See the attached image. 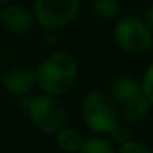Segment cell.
<instances>
[{
	"label": "cell",
	"instance_id": "12",
	"mask_svg": "<svg viewBox=\"0 0 153 153\" xmlns=\"http://www.w3.org/2000/svg\"><path fill=\"white\" fill-rule=\"evenodd\" d=\"M110 138L113 141L114 146H122L131 140H134V135H132V131H131V125L125 123V122H120L110 134Z\"/></svg>",
	"mask_w": 153,
	"mask_h": 153
},
{
	"label": "cell",
	"instance_id": "14",
	"mask_svg": "<svg viewBox=\"0 0 153 153\" xmlns=\"http://www.w3.org/2000/svg\"><path fill=\"white\" fill-rule=\"evenodd\" d=\"M117 153H153V149H150L147 144H144V143L134 138V140L119 146Z\"/></svg>",
	"mask_w": 153,
	"mask_h": 153
},
{
	"label": "cell",
	"instance_id": "7",
	"mask_svg": "<svg viewBox=\"0 0 153 153\" xmlns=\"http://www.w3.org/2000/svg\"><path fill=\"white\" fill-rule=\"evenodd\" d=\"M0 26L8 33L23 36L33 32L36 21L33 12L18 3H9L0 8Z\"/></svg>",
	"mask_w": 153,
	"mask_h": 153
},
{
	"label": "cell",
	"instance_id": "2",
	"mask_svg": "<svg viewBox=\"0 0 153 153\" xmlns=\"http://www.w3.org/2000/svg\"><path fill=\"white\" fill-rule=\"evenodd\" d=\"M81 117L89 131L96 135H110L122 122L120 110L111 93L105 90H90L81 101Z\"/></svg>",
	"mask_w": 153,
	"mask_h": 153
},
{
	"label": "cell",
	"instance_id": "10",
	"mask_svg": "<svg viewBox=\"0 0 153 153\" xmlns=\"http://www.w3.org/2000/svg\"><path fill=\"white\" fill-rule=\"evenodd\" d=\"M90 9L101 20H116L122 11L119 0H92Z\"/></svg>",
	"mask_w": 153,
	"mask_h": 153
},
{
	"label": "cell",
	"instance_id": "17",
	"mask_svg": "<svg viewBox=\"0 0 153 153\" xmlns=\"http://www.w3.org/2000/svg\"><path fill=\"white\" fill-rule=\"evenodd\" d=\"M2 75H3V69H2V63H0V78H2Z\"/></svg>",
	"mask_w": 153,
	"mask_h": 153
},
{
	"label": "cell",
	"instance_id": "9",
	"mask_svg": "<svg viewBox=\"0 0 153 153\" xmlns=\"http://www.w3.org/2000/svg\"><path fill=\"white\" fill-rule=\"evenodd\" d=\"M84 140L86 138L83 137V134L78 129L74 126H68V125H65L60 131H57L54 134L56 146L63 153H78Z\"/></svg>",
	"mask_w": 153,
	"mask_h": 153
},
{
	"label": "cell",
	"instance_id": "5",
	"mask_svg": "<svg viewBox=\"0 0 153 153\" xmlns=\"http://www.w3.org/2000/svg\"><path fill=\"white\" fill-rule=\"evenodd\" d=\"M113 39L120 51L131 56H141L153 47V30L141 18L126 15L116 21Z\"/></svg>",
	"mask_w": 153,
	"mask_h": 153
},
{
	"label": "cell",
	"instance_id": "4",
	"mask_svg": "<svg viewBox=\"0 0 153 153\" xmlns=\"http://www.w3.org/2000/svg\"><path fill=\"white\" fill-rule=\"evenodd\" d=\"M30 123L47 135H54L66 125V108L57 96L41 93L35 95L24 105Z\"/></svg>",
	"mask_w": 153,
	"mask_h": 153
},
{
	"label": "cell",
	"instance_id": "8",
	"mask_svg": "<svg viewBox=\"0 0 153 153\" xmlns=\"http://www.w3.org/2000/svg\"><path fill=\"white\" fill-rule=\"evenodd\" d=\"M0 84L14 96H27L36 86V69L27 66H15L3 72Z\"/></svg>",
	"mask_w": 153,
	"mask_h": 153
},
{
	"label": "cell",
	"instance_id": "1",
	"mask_svg": "<svg viewBox=\"0 0 153 153\" xmlns=\"http://www.w3.org/2000/svg\"><path fill=\"white\" fill-rule=\"evenodd\" d=\"M35 69L36 86L42 93L59 98L66 95L75 86L80 65L72 53L57 50L44 57Z\"/></svg>",
	"mask_w": 153,
	"mask_h": 153
},
{
	"label": "cell",
	"instance_id": "13",
	"mask_svg": "<svg viewBox=\"0 0 153 153\" xmlns=\"http://www.w3.org/2000/svg\"><path fill=\"white\" fill-rule=\"evenodd\" d=\"M141 86H143L144 96L147 98V101L153 107V62L144 71V75H143V78H141Z\"/></svg>",
	"mask_w": 153,
	"mask_h": 153
},
{
	"label": "cell",
	"instance_id": "11",
	"mask_svg": "<svg viewBox=\"0 0 153 153\" xmlns=\"http://www.w3.org/2000/svg\"><path fill=\"white\" fill-rule=\"evenodd\" d=\"M78 153H117V149L113 141L104 135H93L84 140Z\"/></svg>",
	"mask_w": 153,
	"mask_h": 153
},
{
	"label": "cell",
	"instance_id": "3",
	"mask_svg": "<svg viewBox=\"0 0 153 153\" xmlns=\"http://www.w3.org/2000/svg\"><path fill=\"white\" fill-rule=\"evenodd\" d=\"M110 93L119 105L122 122L132 126L149 116L152 105L144 96L141 80L132 75H122L113 81Z\"/></svg>",
	"mask_w": 153,
	"mask_h": 153
},
{
	"label": "cell",
	"instance_id": "6",
	"mask_svg": "<svg viewBox=\"0 0 153 153\" xmlns=\"http://www.w3.org/2000/svg\"><path fill=\"white\" fill-rule=\"evenodd\" d=\"M81 0H33L36 26L45 32H57L69 26L80 12Z\"/></svg>",
	"mask_w": 153,
	"mask_h": 153
},
{
	"label": "cell",
	"instance_id": "16",
	"mask_svg": "<svg viewBox=\"0 0 153 153\" xmlns=\"http://www.w3.org/2000/svg\"><path fill=\"white\" fill-rule=\"evenodd\" d=\"M9 3H14V0H0V8H3Z\"/></svg>",
	"mask_w": 153,
	"mask_h": 153
},
{
	"label": "cell",
	"instance_id": "15",
	"mask_svg": "<svg viewBox=\"0 0 153 153\" xmlns=\"http://www.w3.org/2000/svg\"><path fill=\"white\" fill-rule=\"evenodd\" d=\"M147 23H149V26H150V27H152V30H153V2H152V5H150V8H149Z\"/></svg>",
	"mask_w": 153,
	"mask_h": 153
}]
</instances>
